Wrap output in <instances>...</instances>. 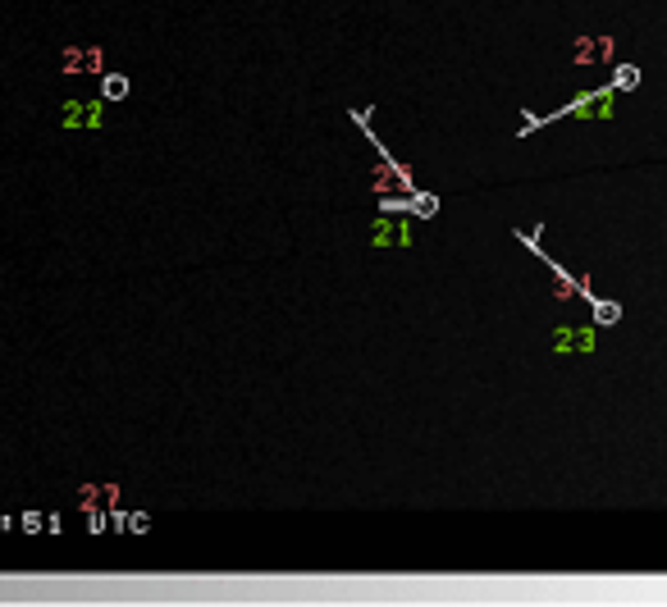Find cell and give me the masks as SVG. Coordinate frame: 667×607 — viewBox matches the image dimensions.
<instances>
[{
  "instance_id": "6da1fadb",
  "label": "cell",
  "mask_w": 667,
  "mask_h": 607,
  "mask_svg": "<svg viewBox=\"0 0 667 607\" xmlns=\"http://www.w3.org/2000/svg\"><path fill=\"white\" fill-rule=\"evenodd\" d=\"M101 123V101H69L64 105V128H96Z\"/></svg>"
},
{
  "instance_id": "7a4b0ae2",
  "label": "cell",
  "mask_w": 667,
  "mask_h": 607,
  "mask_svg": "<svg viewBox=\"0 0 667 607\" xmlns=\"http://www.w3.org/2000/svg\"><path fill=\"white\" fill-rule=\"evenodd\" d=\"M594 347V333L589 329H567V333H558V352H589Z\"/></svg>"
},
{
  "instance_id": "3957f363",
  "label": "cell",
  "mask_w": 667,
  "mask_h": 607,
  "mask_svg": "<svg viewBox=\"0 0 667 607\" xmlns=\"http://www.w3.org/2000/svg\"><path fill=\"white\" fill-rule=\"evenodd\" d=\"M101 96L105 101H124V96H128V78H124V73H110V78L101 82Z\"/></svg>"
},
{
  "instance_id": "277c9868",
  "label": "cell",
  "mask_w": 667,
  "mask_h": 607,
  "mask_svg": "<svg viewBox=\"0 0 667 607\" xmlns=\"http://www.w3.org/2000/svg\"><path fill=\"white\" fill-rule=\"evenodd\" d=\"M613 87H640V69H635V64H617Z\"/></svg>"
},
{
  "instance_id": "5b68a950",
  "label": "cell",
  "mask_w": 667,
  "mask_h": 607,
  "mask_svg": "<svg viewBox=\"0 0 667 607\" xmlns=\"http://www.w3.org/2000/svg\"><path fill=\"white\" fill-rule=\"evenodd\" d=\"M375 243H411V233H407V228H398V224H380Z\"/></svg>"
},
{
  "instance_id": "8992f818",
  "label": "cell",
  "mask_w": 667,
  "mask_h": 607,
  "mask_svg": "<svg viewBox=\"0 0 667 607\" xmlns=\"http://www.w3.org/2000/svg\"><path fill=\"white\" fill-rule=\"evenodd\" d=\"M617 315H622V311H617V306H613V302H603V306H599V320H603V324H613V320H617Z\"/></svg>"
},
{
  "instance_id": "52a82bcc",
  "label": "cell",
  "mask_w": 667,
  "mask_h": 607,
  "mask_svg": "<svg viewBox=\"0 0 667 607\" xmlns=\"http://www.w3.org/2000/svg\"><path fill=\"white\" fill-rule=\"evenodd\" d=\"M411 206H416L421 215H434V197H421V201H411Z\"/></svg>"
}]
</instances>
